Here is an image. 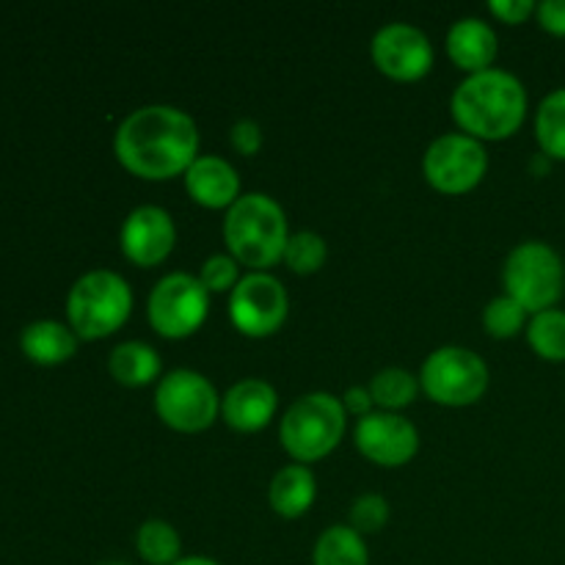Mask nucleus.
I'll return each mask as SVG.
<instances>
[{
  "label": "nucleus",
  "instance_id": "obj_9",
  "mask_svg": "<svg viewBox=\"0 0 565 565\" xmlns=\"http://www.w3.org/2000/svg\"><path fill=\"white\" fill-rule=\"evenodd\" d=\"M207 287L199 281V276L182 274V270L166 274L152 287L147 301L149 323L154 326V331H160L163 337H174V340L193 334L207 318Z\"/></svg>",
  "mask_w": 565,
  "mask_h": 565
},
{
  "label": "nucleus",
  "instance_id": "obj_30",
  "mask_svg": "<svg viewBox=\"0 0 565 565\" xmlns=\"http://www.w3.org/2000/svg\"><path fill=\"white\" fill-rule=\"evenodd\" d=\"M232 147L243 154H254L259 147H263V127L254 119H237L230 130Z\"/></svg>",
  "mask_w": 565,
  "mask_h": 565
},
{
  "label": "nucleus",
  "instance_id": "obj_24",
  "mask_svg": "<svg viewBox=\"0 0 565 565\" xmlns=\"http://www.w3.org/2000/svg\"><path fill=\"white\" fill-rule=\"evenodd\" d=\"M417 390L419 381L403 367H384L370 381V392H373V401L375 406H381V412H397V408L408 406L417 397Z\"/></svg>",
  "mask_w": 565,
  "mask_h": 565
},
{
  "label": "nucleus",
  "instance_id": "obj_15",
  "mask_svg": "<svg viewBox=\"0 0 565 565\" xmlns=\"http://www.w3.org/2000/svg\"><path fill=\"white\" fill-rule=\"evenodd\" d=\"M279 408L276 390L263 379H241L221 397V417L243 434L265 428Z\"/></svg>",
  "mask_w": 565,
  "mask_h": 565
},
{
  "label": "nucleus",
  "instance_id": "obj_34",
  "mask_svg": "<svg viewBox=\"0 0 565 565\" xmlns=\"http://www.w3.org/2000/svg\"><path fill=\"white\" fill-rule=\"evenodd\" d=\"M174 565H221L213 557H204V555H191V557H180Z\"/></svg>",
  "mask_w": 565,
  "mask_h": 565
},
{
  "label": "nucleus",
  "instance_id": "obj_26",
  "mask_svg": "<svg viewBox=\"0 0 565 565\" xmlns=\"http://www.w3.org/2000/svg\"><path fill=\"white\" fill-rule=\"evenodd\" d=\"M326 254H329V248H326L323 235H318V232L301 230L287 237L285 263L296 274H315L326 263Z\"/></svg>",
  "mask_w": 565,
  "mask_h": 565
},
{
  "label": "nucleus",
  "instance_id": "obj_11",
  "mask_svg": "<svg viewBox=\"0 0 565 565\" xmlns=\"http://www.w3.org/2000/svg\"><path fill=\"white\" fill-rule=\"evenodd\" d=\"M290 298L285 285L268 270H252L241 276L230 296V318L243 334L268 337L285 323Z\"/></svg>",
  "mask_w": 565,
  "mask_h": 565
},
{
  "label": "nucleus",
  "instance_id": "obj_33",
  "mask_svg": "<svg viewBox=\"0 0 565 565\" xmlns=\"http://www.w3.org/2000/svg\"><path fill=\"white\" fill-rule=\"evenodd\" d=\"M342 406H345V412L359 414V419L367 417L375 406L373 392H370V386H348L345 395H342Z\"/></svg>",
  "mask_w": 565,
  "mask_h": 565
},
{
  "label": "nucleus",
  "instance_id": "obj_22",
  "mask_svg": "<svg viewBox=\"0 0 565 565\" xmlns=\"http://www.w3.org/2000/svg\"><path fill=\"white\" fill-rule=\"evenodd\" d=\"M535 138L541 152L552 160H565V88H555L535 110Z\"/></svg>",
  "mask_w": 565,
  "mask_h": 565
},
{
  "label": "nucleus",
  "instance_id": "obj_21",
  "mask_svg": "<svg viewBox=\"0 0 565 565\" xmlns=\"http://www.w3.org/2000/svg\"><path fill=\"white\" fill-rule=\"evenodd\" d=\"M315 565H370V552L364 535L351 524H334L323 530L312 552Z\"/></svg>",
  "mask_w": 565,
  "mask_h": 565
},
{
  "label": "nucleus",
  "instance_id": "obj_13",
  "mask_svg": "<svg viewBox=\"0 0 565 565\" xmlns=\"http://www.w3.org/2000/svg\"><path fill=\"white\" fill-rule=\"evenodd\" d=\"M356 447L381 467H403L419 450V430L397 412H370L353 430Z\"/></svg>",
  "mask_w": 565,
  "mask_h": 565
},
{
  "label": "nucleus",
  "instance_id": "obj_28",
  "mask_svg": "<svg viewBox=\"0 0 565 565\" xmlns=\"http://www.w3.org/2000/svg\"><path fill=\"white\" fill-rule=\"evenodd\" d=\"M386 522H390V502H386V497L367 491V494H359L353 500L351 527L356 533H379Z\"/></svg>",
  "mask_w": 565,
  "mask_h": 565
},
{
  "label": "nucleus",
  "instance_id": "obj_25",
  "mask_svg": "<svg viewBox=\"0 0 565 565\" xmlns=\"http://www.w3.org/2000/svg\"><path fill=\"white\" fill-rule=\"evenodd\" d=\"M527 340L541 359L565 362V312L563 309H544L533 315L527 323Z\"/></svg>",
  "mask_w": 565,
  "mask_h": 565
},
{
  "label": "nucleus",
  "instance_id": "obj_6",
  "mask_svg": "<svg viewBox=\"0 0 565 565\" xmlns=\"http://www.w3.org/2000/svg\"><path fill=\"white\" fill-rule=\"evenodd\" d=\"M502 281L508 296L516 298L527 312L539 315L544 309H555L565 287L561 254L544 241L519 243L502 265Z\"/></svg>",
  "mask_w": 565,
  "mask_h": 565
},
{
  "label": "nucleus",
  "instance_id": "obj_12",
  "mask_svg": "<svg viewBox=\"0 0 565 565\" xmlns=\"http://www.w3.org/2000/svg\"><path fill=\"white\" fill-rule=\"evenodd\" d=\"M375 66L395 81H417L434 66V44L412 22H386L370 44Z\"/></svg>",
  "mask_w": 565,
  "mask_h": 565
},
{
  "label": "nucleus",
  "instance_id": "obj_27",
  "mask_svg": "<svg viewBox=\"0 0 565 565\" xmlns=\"http://www.w3.org/2000/svg\"><path fill=\"white\" fill-rule=\"evenodd\" d=\"M527 315L530 312L516 301V298H511L508 292H502V296L491 298V301L486 303L483 326L489 329V334H494V337H513L524 329V323H527Z\"/></svg>",
  "mask_w": 565,
  "mask_h": 565
},
{
  "label": "nucleus",
  "instance_id": "obj_32",
  "mask_svg": "<svg viewBox=\"0 0 565 565\" xmlns=\"http://www.w3.org/2000/svg\"><path fill=\"white\" fill-rule=\"evenodd\" d=\"M535 17H539L544 31L565 36V0H541L535 6Z\"/></svg>",
  "mask_w": 565,
  "mask_h": 565
},
{
  "label": "nucleus",
  "instance_id": "obj_16",
  "mask_svg": "<svg viewBox=\"0 0 565 565\" xmlns=\"http://www.w3.org/2000/svg\"><path fill=\"white\" fill-rule=\"evenodd\" d=\"M185 188L193 202L204 207H226L241 199V174L235 166L218 154H199L185 171Z\"/></svg>",
  "mask_w": 565,
  "mask_h": 565
},
{
  "label": "nucleus",
  "instance_id": "obj_35",
  "mask_svg": "<svg viewBox=\"0 0 565 565\" xmlns=\"http://www.w3.org/2000/svg\"><path fill=\"white\" fill-rule=\"evenodd\" d=\"M99 565H127V563H121V561H105V563H99Z\"/></svg>",
  "mask_w": 565,
  "mask_h": 565
},
{
  "label": "nucleus",
  "instance_id": "obj_23",
  "mask_svg": "<svg viewBox=\"0 0 565 565\" xmlns=\"http://www.w3.org/2000/svg\"><path fill=\"white\" fill-rule=\"evenodd\" d=\"M138 555L149 565H174L180 561L182 541L180 533L166 519H147L136 533Z\"/></svg>",
  "mask_w": 565,
  "mask_h": 565
},
{
  "label": "nucleus",
  "instance_id": "obj_17",
  "mask_svg": "<svg viewBox=\"0 0 565 565\" xmlns=\"http://www.w3.org/2000/svg\"><path fill=\"white\" fill-rule=\"evenodd\" d=\"M497 50H500L497 31L489 22L480 20V17H461L447 31V53L469 75L472 72L491 70V64L497 58Z\"/></svg>",
  "mask_w": 565,
  "mask_h": 565
},
{
  "label": "nucleus",
  "instance_id": "obj_1",
  "mask_svg": "<svg viewBox=\"0 0 565 565\" xmlns=\"http://www.w3.org/2000/svg\"><path fill=\"white\" fill-rule=\"evenodd\" d=\"M119 163L143 180H169L185 174L199 158V127L177 105L152 103L130 110L114 132Z\"/></svg>",
  "mask_w": 565,
  "mask_h": 565
},
{
  "label": "nucleus",
  "instance_id": "obj_5",
  "mask_svg": "<svg viewBox=\"0 0 565 565\" xmlns=\"http://www.w3.org/2000/svg\"><path fill=\"white\" fill-rule=\"evenodd\" d=\"M345 417L348 412L342 406V397L331 395V392H307V395L296 397L281 417V447L298 463L318 461L342 441L348 423Z\"/></svg>",
  "mask_w": 565,
  "mask_h": 565
},
{
  "label": "nucleus",
  "instance_id": "obj_8",
  "mask_svg": "<svg viewBox=\"0 0 565 565\" xmlns=\"http://www.w3.org/2000/svg\"><path fill=\"white\" fill-rule=\"evenodd\" d=\"M154 408L169 428L180 434H199L215 423L221 412V397L207 375L177 367L160 375L154 386Z\"/></svg>",
  "mask_w": 565,
  "mask_h": 565
},
{
  "label": "nucleus",
  "instance_id": "obj_19",
  "mask_svg": "<svg viewBox=\"0 0 565 565\" xmlns=\"http://www.w3.org/2000/svg\"><path fill=\"white\" fill-rule=\"evenodd\" d=\"M318 483L307 463H287L274 475L268 486V500L279 516L296 519L312 508Z\"/></svg>",
  "mask_w": 565,
  "mask_h": 565
},
{
  "label": "nucleus",
  "instance_id": "obj_29",
  "mask_svg": "<svg viewBox=\"0 0 565 565\" xmlns=\"http://www.w3.org/2000/svg\"><path fill=\"white\" fill-rule=\"evenodd\" d=\"M199 281L207 287V292L235 290V285L241 281V263L232 254H210L199 270Z\"/></svg>",
  "mask_w": 565,
  "mask_h": 565
},
{
  "label": "nucleus",
  "instance_id": "obj_14",
  "mask_svg": "<svg viewBox=\"0 0 565 565\" xmlns=\"http://www.w3.org/2000/svg\"><path fill=\"white\" fill-rule=\"evenodd\" d=\"M121 252L141 268L163 263L177 243V226L169 210L158 204H141L125 218L119 232Z\"/></svg>",
  "mask_w": 565,
  "mask_h": 565
},
{
  "label": "nucleus",
  "instance_id": "obj_4",
  "mask_svg": "<svg viewBox=\"0 0 565 565\" xmlns=\"http://www.w3.org/2000/svg\"><path fill=\"white\" fill-rule=\"evenodd\" d=\"M132 290L125 276L108 268L86 270L66 296V318L81 340H103L130 318Z\"/></svg>",
  "mask_w": 565,
  "mask_h": 565
},
{
  "label": "nucleus",
  "instance_id": "obj_7",
  "mask_svg": "<svg viewBox=\"0 0 565 565\" xmlns=\"http://www.w3.org/2000/svg\"><path fill=\"white\" fill-rule=\"evenodd\" d=\"M419 386L430 401L445 406H469L480 401L489 386V364L472 348L441 345L423 362Z\"/></svg>",
  "mask_w": 565,
  "mask_h": 565
},
{
  "label": "nucleus",
  "instance_id": "obj_31",
  "mask_svg": "<svg viewBox=\"0 0 565 565\" xmlns=\"http://www.w3.org/2000/svg\"><path fill=\"white\" fill-rule=\"evenodd\" d=\"M533 0H491L489 11L494 17H500L502 22H511V25H519V22L527 20L530 14H535Z\"/></svg>",
  "mask_w": 565,
  "mask_h": 565
},
{
  "label": "nucleus",
  "instance_id": "obj_18",
  "mask_svg": "<svg viewBox=\"0 0 565 565\" xmlns=\"http://www.w3.org/2000/svg\"><path fill=\"white\" fill-rule=\"evenodd\" d=\"M20 348L31 362L36 364H61L75 356L77 334L72 326L58 323V320H33L22 329Z\"/></svg>",
  "mask_w": 565,
  "mask_h": 565
},
{
  "label": "nucleus",
  "instance_id": "obj_3",
  "mask_svg": "<svg viewBox=\"0 0 565 565\" xmlns=\"http://www.w3.org/2000/svg\"><path fill=\"white\" fill-rule=\"evenodd\" d=\"M287 215L268 193H241L226 210L224 241L230 254L252 270H265L285 257Z\"/></svg>",
  "mask_w": 565,
  "mask_h": 565
},
{
  "label": "nucleus",
  "instance_id": "obj_2",
  "mask_svg": "<svg viewBox=\"0 0 565 565\" xmlns=\"http://www.w3.org/2000/svg\"><path fill=\"white\" fill-rule=\"evenodd\" d=\"M450 110L461 130L478 141L508 138L527 116V88L513 72L491 66L458 83Z\"/></svg>",
  "mask_w": 565,
  "mask_h": 565
},
{
  "label": "nucleus",
  "instance_id": "obj_10",
  "mask_svg": "<svg viewBox=\"0 0 565 565\" xmlns=\"http://www.w3.org/2000/svg\"><path fill=\"white\" fill-rule=\"evenodd\" d=\"M489 169L483 141L467 132H445L425 149L423 171L430 185L441 193H467L478 185Z\"/></svg>",
  "mask_w": 565,
  "mask_h": 565
},
{
  "label": "nucleus",
  "instance_id": "obj_20",
  "mask_svg": "<svg viewBox=\"0 0 565 565\" xmlns=\"http://www.w3.org/2000/svg\"><path fill=\"white\" fill-rule=\"evenodd\" d=\"M160 356L152 345L141 340H127L110 351L108 373L125 386H147L160 379Z\"/></svg>",
  "mask_w": 565,
  "mask_h": 565
}]
</instances>
